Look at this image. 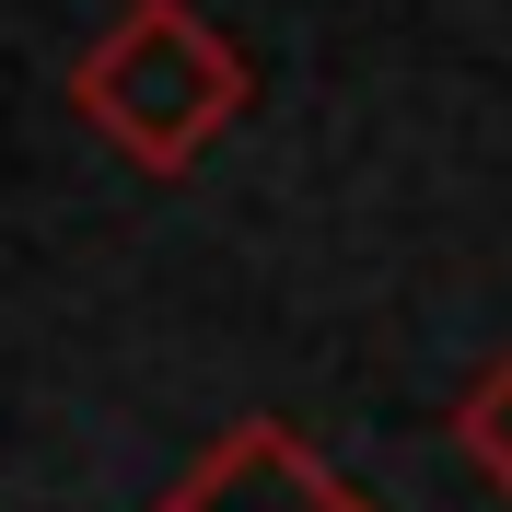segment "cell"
<instances>
[{"mask_svg": "<svg viewBox=\"0 0 512 512\" xmlns=\"http://www.w3.org/2000/svg\"><path fill=\"white\" fill-rule=\"evenodd\" d=\"M70 105H82V128H94L128 175L175 187V175H198L210 140L256 105V59L198 12V0H128L117 24L70 59Z\"/></svg>", "mask_w": 512, "mask_h": 512, "instance_id": "1", "label": "cell"}, {"mask_svg": "<svg viewBox=\"0 0 512 512\" xmlns=\"http://www.w3.org/2000/svg\"><path fill=\"white\" fill-rule=\"evenodd\" d=\"M152 512H373V501H361V489L338 478V466H326L291 419L256 408V419H233V431L198 454V466L163 489Z\"/></svg>", "mask_w": 512, "mask_h": 512, "instance_id": "2", "label": "cell"}, {"mask_svg": "<svg viewBox=\"0 0 512 512\" xmlns=\"http://www.w3.org/2000/svg\"><path fill=\"white\" fill-rule=\"evenodd\" d=\"M454 454H466V466H478V478L512 501V350L489 361L466 396H454Z\"/></svg>", "mask_w": 512, "mask_h": 512, "instance_id": "3", "label": "cell"}]
</instances>
